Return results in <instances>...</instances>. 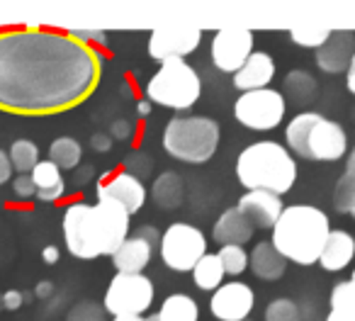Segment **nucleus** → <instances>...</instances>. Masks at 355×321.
Segmentation results:
<instances>
[{
  "instance_id": "f704fd0d",
  "label": "nucleus",
  "mask_w": 355,
  "mask_h": 321,
  "mask_svg": "<svg viewBox=\"0 0 355 321\" xmlns=\"http://www.w3.org/2000/svg\"><path fill=\"white\" fill-rule=\"evenodd\" d=\"M153 171V161L148 158V153L144 151H132L127 158H124V173L134 175L144 183V178H148Z\"/></svg>"
},
{
  "instance_id": "3c124183",
  "label": "nucleus",
  "mask_w": 355,
  "mask_h": 321,
  "mask_svg": "<svg viewBox=\"0 0 355 321\" xmlns=\"http://www.w3.org/2000/svg\"><path fill=\"white\" fill-rule=\"evenodd\" d=\"M148 321H161V316H158V314H153V316H148Z\"/></svg>"
},
{
  "instance_id": "bb28decb",
  "label": "nucleus",
  "mask_w": 355,
  "mask_h": 321,
  "mask_svg": "<svg viewBox=\"0 0 355 321\" xmlns=\"http://www.w3.org/2000/svg\"><path fill=\"white\" fill-rule=\"evenodd\" d=\"M83 158V146L71 137H59L49 144V161H54L61 171H76Z\"/></svg>"
},
{
  "instance_id": "412c9836",
  "label": "nucleus",
  "mask_w": 355,
  "mask_h": 321,
  "mask_svg": "<svg viewBox=\"0 0 355 321\" xmlns=\"http://www.w3.org/2000/svg\"><path fill=\"white\" fill-rule=\"evenodd\" d=\"M153 256V246L146 243L141 236H129L122 246L117 248V253L112 256L114 270L117 272H141L148 266Z\"/></svg>"
},
{
  "instance_id": "39448f33",
  "label": "nucleus",
  "mask_w": 355,
  "mask_h": 321,
  "mask_svg": "<svg viewBox=\"0 0 355 321\" xmlns=\"http://www.w3.org/2000/svg\"><path fill=\"white\" fill-rule=\"evenodd\" d=\"M290 153L304 161H338L348 151V137L343 127L319 112H302L290 119L285 129Z\"/></svg>"
},
{
  "instance_id": "ddd939ff",
  "label": "nucleus",
  "mask_w": 355,
  "mask_h": 321,
  "mask_svg": "<svg viewBox=\"0 0 355 321\" xmlns=\"http://www.w3.org/2000/svg\"><path fill=\"white\" fill-rule=\"evenodd\" d=\"M202 44V30L195 27H158L148 35V56L156 61L185 59Z\"/></svg>"
},
{
  "instance_id": "ea45409f",
  "label": "nucleus",
  "mask_w": 355,
  "mask_h": 321,
  "mask_svg": "<svg viewBox=\"0 0 355 321\" xmlns=\"http://www.w3.org/2000/svg\"><path fill=\"white\" fill-rule=\"evenodd\" d=\"M22 304H25V295L20 290H8L3 295V309L6 311H17Z\"/></svg>"
},
{
  "instance_id": "f03ea898",
  "label": "nucleus",
  "mask_w": 355,
  "mask_h": 321,
  "mask_svg": "<svg viewBox=\"0 0 355 321\" xmlns=\"http://www.w3.org/2000/svg\"><path fill=\"white\" fill-rule=\"evenodd\" d=\"M129 219L132 214L114 202H71L64 209L66 251L80 261L112 258L129 238Z\"/></svg>"
},
{
  "instance_id": "20e7f679",
  "label": "nucleus",
  "mask_w": 355,
  "mask_h": 321,
  "mask_svg": "<svg viewBox=\"0 0 355 321\" xmlns=\"http://www.w3.org/2000/svg\"><path fill=\"white\" fill-rule=\"evenodd\" d=\"M236 178L248 193L263 190L282 198L297 180V161L282 144L256 141L239 153Z\"/></svg>"
},
{
  "instance_id": "79ce46f5",
  "label": "nucleus",
  "mask_w": 355,
  "mask_h": 321,
  "mask_svg": "<svg viewBox=\"0 0 355 321\" xmlns=\"http://www.w3.org/2000/svg\"><path fill=\"white\" fill-rule=\"evenodd\" d=\"M12 164H10V156H8V151H3L0 148V185H6L8 180L12 178Z\"/></svg>"
},
{
  "instance_id": "37998d69",
  "label": "nucleus",
  "mask_w": 355,
  "mask_h": 321,
  "mask_svg": "<svg viewBox=\"0 0 355 321\" xmlns=\"http://www.w3.org/2000/svg\"><path fill=\"white\" fill-rule=\"evenodd\" d=\"M93 173H95L93 166H80V168H76V173H73V185H85L88 180H93Z\"/></svg>"
},
{
  "instance_id": "58836bf2",
  "label": "nucleus",
  "mask_w": 355,
  "mask_h": 321,
  "mask_svg": "<svg viewBox=\"0 0 355 321\" xmlns=\"http://www.w3.org/2000/svg\"><path fill=\"white\" fill-rule=\"evenodd\" d=\"M134 234H137V236H141L146 243H151L153 248H158V246H161V236H163V234L158 232L156 227H151V224H144V227H139Z\"/></svg>"
},
{
  "instance_id": "49530a36",
  "label": "nucleus",
  "mask_w": 355,
  "mask_h": 321,
  "mask_svg": "<svg viewBox=\"0 0 355 321\" xmlns=\"http://www.w3.org/2000/svg\"><path fill=\"white\" fill-rule=\"evenodd\" d=\"M345 83H348V90L355 95V56H353V61H350V66H348V71H345Z\"/></svg>"
},
{
  "instance_id": "a18cd8bd",
  "label": "nucleus",
  "mask_w": 355,
  "mask_h": 321,
  "mask_svg": "<svg viewBox=\"0 0 355 321\" xmlns=\"http://www.w3.org/2000/svg\"><path fill=\"white\" fill-rule=\"evenodd\" d=\"M51 292H54V282H51V280H42V282H37L35 295L40 297V300H46V297H51Z\"/></svg>"
},
{
  "instance_id": "f3484780",
  "label": "nucleus",
  "mask_w": 355,
  "mask_h": 321,
  "mask_svg": "<svg viewBox=\"0 0 355 321\" xmlns=\"http://www.w3.org/2000/svg\"><path fill=\"white\" fill-rule=\"evenodd\" d=\"M275 78V61L266 51H253L251 59L232 76L234 88L241 93H253V90L270 88V80Z\"/></svg>"
},
{
  "instance_id": "aec40b11",
  "label": "nucleus",
  "mask_w": 355,
  "mask_h": 321,
  "mask_svg": "<svg viewBox=\"0 0 355 321\" xmlns=\"http://www.w3.org/2000/svg\"><path fill=\"white\" fill-rule=\"evenodd\" d=\"M353 256H355V238L348 232L338 229V232L329 234V238L324 243V251L319 256V263L326 272H338L343 268H348Z\"/></svg>"
},
{
  "instance_id": "603ef678",
  "label": "nucleus",
  "mask_w": 355,
  "mask_h": 321,
  "mask_svg": "<svg viewBox=\"0 0 355 321\" xmlns=\"http://www.w3.org/2000/svg\"><path fill=\"white\" fill-rule=\"evenodd\" d=\"M350 217H353V219H355V207H353V209H350Z\"/></svg>"
},
{
  "instance_id": "72a5a7b5",
  "label": "nucleus",
  "mask_w": 355,
  "mask_h": 321,
  "mask_svg": "<svg viewBox=\"0 0 355 321\" xmlns=\"http://www.w3.org/2000/svg\"><path fill=\"white\" fill-rule=\"evenodd\" d=\"M266 321H302L300 316V306L292 300H272L270 304L266 306Z\"/></svg>"
},
{
  "instance_id": "f257e3e1",
  "label": "nucleus",
  "mask_w": 355,
  "mask_h": 321,
  "mask_svg": "<svg viewBox=\"0 0 355 321\" xmlns=\"http://www.w3.org/2000/svg\"><path fill=\"white\" fill-rule=\"evenodd\" d=\"M103 56L69 32L20 27L0 32V110L56 114L76 107L100 83Z\"/></svg>"
},
{
  "instance_id": "c85d7f7f",
  "label": "nucleus",
  "mask_w": 355,
  "mask_h": 321,
  "mask_svg": "<svg viewBox=\"0 0 355 321\" xmlns=\"http://www.w3.org/2000/svg\"><path fill=\"white\" fill-rule=\"evenodd\" d=\"M285 93L295 100L297 105L309 103L316 93V80L306 71H290L285 78Z\"/></svg>"
},
{
  "instance_id": "473e14b6",
  "label": "nucleus",
  "mask_w": 355,
  "mask_h": 321,
  "mask_svg": "<svg viewBox=\"0 0 355 321\" xmlns=\"http://www.w3.org/2000/svg\"><path fill=\"white\" fill-rule=\"evenodd\" d=\"M66 321H107V311H105L103 304L93 300H80L71 306Z\"/></svg>"
},
{
  "instance_id": "423d86ee",
  "label": "nucleus",
  "mask_w": 355,
  "mask_h": 321,
  "mask_svg": "<svg viewBox=\"0 0 355 321\" xmlns=\"http://www.w3.org/2000/svg\"><path fill=\"white\" fill-rule=\"evenodd\" d=\"M222 129L212 117H173L163 129V148L183 164H207L217 153Z\"/></svg>"
},
{
  "instance_id": "9b49d317",
  "label": "nucleus",
  "mask_w": 355,
  "mask_h": 321,
  "mask_svg": "<svg viewBox=\"0 0 355 321\" xmlns=\"http://www.w3.org/2000/svg\"><path fill=\"white\" fill-rule=\"evenodd\" d=\"M253 54V32L243 30V27H229V30H219L212 37V64L217 66L222 73H236Z\"/></svg>"
},
{
  "instance_id": "f8f14e48",
  "label": "nucleus",
  "mask_w": 355,
  "mask_h": 321,
  "mask_svg": "<svg viewBox=\"0 0 355 321\" xmlns=\"http://www.w3.org/2000/svg\"><path fill=\"white\" fill-rule=\"evenodd\" d=\"M95 190H98V200L100 202H114L119 207H124L129 214H137L139 209L146 205L148 190L146 185L139 178L129 173H112V171H105L100 173L98 183H95Z\"/></svg>"
},
{
  "instance_id": "b1692460",
  "label": "nucleus",
  "mask_w": 355,
  "mask_h": 321,
  "mask_svg": "<svg viewBox=\"0 0 355 321\" xmlns=\"http://www.w3.org/2000/svg\"><path fill=\"white\" fill-rule=\"evenodd\" d=\"M326 321H355V282L345 280L331 290V311Z\"/></svg>"
},
{
  "instance_id": "cd10ccee",
  "label": "nucleus",
  "mask_w": 355,
  "mask_h": 321,
  "mask_svg": "<svg viewBox=\"0 0 355 321\" xmlns=\"http://www.w3.org/2000/svg\"><path fill=\"white\" fill-rule=\"evenodd\" d=\"M8 156H10V164L17 173H32V171L37 168V164L42 161L40 146H37L35 141H30V139H15V141L10 144Z\"/></svg>"
},
{
  "instance_id": "4c0bfd02",
  "label": "nucleus",
  "mask_w": 355,
  "mask_h": 321,
  "mask_svg": "<svg viewBox=\"0 0 355 321\" xmlns=\"http://www.w3.org/2000/svg\"><path fill=\"white\" fill-rule=\"evenodd\" d=\"M132 134H134V127H132V122H127V119H114L112 127H110V137L117 139V141H127Z\"/></svg>"
},
{
  "instance_id": "c756f323",
  "label": "nucleus",
  "mask_w": 355,
  "mask_h": 321,
  "mask_svg": "<svg viewBox=\"0 0 355 321\" xmlns=\"http://www.w3.org/2000/svg\"><path fill=\"white\" fill-rule=\"evenodd\" d=\"M334 207H336V212H340V214H350V209L355 207V173L345 171L338 183H336Z\"/></svg>"
},
{
  "instance_id": "0eeeda50",
  "label": "nucleus",
  "mask_w": 355,
  "mask_h": 321,
  "mask_svg": "<svg viewBox=\"0 0 355 321\" xmlns=\"http://www.w3.org/2000/svg\"><path fill=\"white\" fill-rule=\"evenodd\" d=\"M202 95L200 73L185 59L163 61L146 83V100L168 110H190Z\"/></svg>"
},
{
  "instance_id": "dca6fc26",
  "label": "nucleus",
  "mask_w": 355,
  "mask_h": 321,
  "mask_svg": "<svg viewBox=\"0 0 355 321\" xmlns=\"http://www.w3.org/2000/svg\"><path fill=\"white\" fill-rule=\"evenodd\" d=\"M355 56V37L353 32L334 30L321 49H316V66L324 73H343L348 71L350 61Z\"/></svg>"
},
{
  "instance_id": "5fc2aeb1",
  "label": "nucleus",
  "mask_w": 355,
  "mask_h": 321,
  "mask_svg": "<svg viewBox=\"0 0 355 321\" xmlns=\"http://www.w3.org/2000/svg\"><path fill=\"white\" fill-rule=\"evenodd\" d=\"M246 321H251V319H246Z\"/></svg>"
},
{
  "instance_id": "c03bdc74",
  "label": "nucleus",
  "mask_w": 355,
  "mask_h": 321,
  "mask_svg": "<svg viewBox=\"0 0 355 321\" xmlns=\"http://www.w3.org/2000/svg\"><path fill=\"white\" fill-rule=\"evenodd\" d=\"M61 258V251L56 246H44V251H42V261L46 263V266H56Z\"/></svg>"
},
{
  "instance_id": "9d476101",
  "label": "nucleus",
  "mask_w": 355,
  "mask_h": 321,
  "mask_svg": "<svg viewBox=\"0 0 355 321\" xmlns=\"http://www.w3.org/2000/svg\"><path fill=\"white\" fill-rule=\"evenodd\" d=\"M285 110L287 103L280 90L263 88L239 95V100L234 103V117L239 124L253 132H270L280 127V122L285 119Z\"/></svg>"
},
{
  "instance_id": "e433bc0d",
  "label": "nucleus",
  "mask_w": 355,
  "mask_h": 321,
  "mask_svg": "<svg viewBox=\"0 0 355 321\" xmlns=\"http://www.w3.org/2000/svg\"><path fill=\"white\" fill-rule=\"evenodd\" d=\"M69 35L80 44L90 46V49H95L93 44H105L107 42V32L103 30H69Z\"/></svg>"
},
{
  "instance_id": "8fccbe9b",
  "label": "nucleus",
  "mask_w": 355,
  "mask_h": 321,
  "mask_svg": "<svg viewBox=\"0 0 355 321\" xmlns=\"http://www.w3.org/2000/svg\"><path fill=\"white\" fill-rule=\"evenodd\" d=\"M112 321H148V319H144V316H114Z\"/></svg>"
},
{
  "instance_id": "6e6552de",
  "label": "nucleus",
  "mask_w": 355,
  "mask_h": 321,
  "mask_svg": "<svg viewBox=\"0 0 355 321\" xmlns=\"http://www.w3.org/2000/svg\"><path fill=\"white\" fill-rule=\"evenodd\" d=\"M158 251L168 270L193 272L195 266L207 256V238L193 224L175 222L163 232Z\"/></svg>"
},
{
  "instance_id": "09e8293b",
  "label": "nucleus",
  "mask_w": 355,
  "mask_h": 321,
  "mask_svg": "<svg viewBox=\"0 0 355 321\" xmlns=\"http://www.w3.org/2000/svg\"><path fill=\"white\" fill-rule=\"evenodd\" d=\"M345 171H348V173H355V148H353V151H350L348 164H345Z\"/></svg>"
},
{
  "instance_id": "4be33fe9",
  "label": "nucleus",
  "mask_w": 355,
  "mask_h": 321,
  "mask_svg": "<svg viewBox=\"0 0 355 321\" xmlns=\"http://www.w3.org/2000/svg\"><path fill=\"white\" fill-rule=\"evenodd\" d=\"M30 175L37 185V200H42V202H56L66 195V180L61 175V168L49 158L40 161Z\"/></svg>"
},
{
  "instance_id": "7c9ffc66",
  "label": "nucleus",
  "mask_w": 355,
  "mask_h": 321,
  "mask_svg": "<svg viewBox=\"0 0 355 321\" xmlns=\"http://www.w3.org/2000/svg\"><path fill=\"white\" fill-rule=\"evenodd\" d=\"M217 256L224 266V272H227V275H234V277L246 272L248 263H251V256L243 251V246H222V251H219Z\"/></svg>"
},
{
  "instance_id": "a211bd4d",
  "label": "nucleus",
  "mask_w": 355,
  "mask_h": 321,
  "mask_svg": "<svg viewBox=\"0 0 355 321\" xmlns=\"http://www.w3.org/2000/svg\"><path fill=\"white\" fill-rule=\"evenodd\" d=\"M253 224L246 219V214L239 207H229L227 212H222V217L214 222L212 227V238L219 246H243L253 238Z\"/></svg>"
},
{
  "instance_id": "1a4fd4ad",
  "label": "nucleus",
  "mask_w": 355,
  "mask_h": 321,
  "mask_svg": "<svg viewBox=\"0 0 355 321\" xmlns=\"http://www.w3.org/2000/svg\"><path fill=\"white\" fill-rule=\"evenodd\" d=\"M153 282L144 272H117L110 280L103 306L110 316H144L153 304Z\"/></svg>"
},
{
  "instance_id": "2f4dec72",
  "label": "nucleus",
  "mask_w": 355,
  "mask_h": 321,
  "mask_svg": "<svg viewBox=\"0 0 355 321\" xmlns=\"http://www.w3.org/2000/svg\"><path fill=\"white\" fill-rule=\"evenodd\" d=\"M331 32L326 27H292L290 30V40L300 46H311V49H321V46L329 42Z\"/></svg>"
},
{
  "instance_id": "2eb2a0df",
  "label": "nucleus",
  "mask_w": 355,
  "mask_h": 321,
  "mask_svg": "<svg viewBox=\"0 0 355 321\" xmlns=\"http://www.w3.org/2000/svg\"><path fill=\"white\" fill-rule=\"evenodd\" d=\"M236 207L246 214V219L256 229H272L277 224V219H280L285 205H282V198H277V195L251 190V193H246L239 200Z\"/></svg>"
},
{
  "instance_id": "7ed1b4c3",
  "label": "nucleus",
  "mask_w": 355,
  "mask_h": 321,
  "mask_svg": "<svg viewBox=\"0 0 355 321\" xmlns=\"http://www.w3.org/2000/svg\"><path fill=\"white\" fill-rule=\"evenodd\" d=\"M331 234L329 217L311 205H290L272 227V246L297 266H314Z\"/></svg>"
},
{
  "instance_id": "6ab92c4d",
  "label": "nucleus",
  "mask_w": 355,
  "mask_h": 321,
  "mask_svg": "<svg viewBox=\"0 0 355 321\" xmlns=\"http://www.w3.org/2000/svg\"><path fill=\"white\" fill-rule=\"evenodd\" d=\"M251 272L258 280H280L287 270V258L272 246V241H261L251 251Z\"/></svg>"
},
{
  "instance_id": "a19ab883",
  "label": "nucleus",
  "mask_w": 355,
  "mask_h": 321,
  "mask_svg": "<svg viewBox=\"0 0 355 321\" xmlns=\"http://www.w3.org/2000/svg\"><path fill=\"white\" fill-rule=\"evenodd\" d=\"M90 146H93L95 153H107L112 148V137L107 132H95L90 137Z\"/></svg>"
},
{
  "instance_id": "5701e85b",
  "label": "nucleus",
  "mask_w": 355,
  "mask_h": 321,
  "mask_svg": "<svg viewBox=\"0 0 355 321\" xmlns=\"http://www.w3.org/2000/svg\"><path fill=\"white\" fill-rule=\"evenodd\" d=\"M151 198L158 207L163 209H178L183 205L185 200V185H183V178L173 171H166L161 173L151 185Z\"/></svg>"
},
{
  "instance_id": "864d4df0",
  "label": "nucleus",
  "mask_w": 355,
  "mask_h": 321,
  "mask_svg": "<svg viewBox=\"0 0 355 321\" xmlns=\"http://www.w3.org/2000/svg\"><path fill=\"white\" fill-rule=\"evenodd\" d=\"M350 282H355V270H353V277H350Z\"/></svg>"
},
{
  "instance_id": "de8ad7c7",
  "label": "nucleus",
  "mask_w": 355,
  "mask_h": 321,
  "mask_svg": "<svg viewBox=\"0 0 355 321\" xmlns=\"http://www.w3.org/2000/svg\"><path fill=\"white\" fill-rule=\"evenodd\" d=\"M151 110H153V105L148 103V100H139V103H137V114H139V117H148V114H151Z\"/></svg>"
},
{
  "instance_id": "a878e982",
  "label": "nucleus",
  "mask_w": 355,
  "mask_h": 321,
  "mask_svg": "<svg viewBox=\"0 0 355 321\" xmlns=\"http://www.w3.org/2000/svg\"><path fill=\"white\" fill-rule=\"evenodd\" d=\"M161 321H200V306L188 295H171L158 309Z\"/></svg>"
},
{
  "instance_id": "393cba45",
  "label": "nucleus",
  "mask_w": 355,
  "mask_h": 321,
  "mask_svg": "<svg viewBox=\"0 0 355 321\" xmlns=\"http://www.w3.org/2000/svg\"><path fill=\"white\" fill-rule=\"evenodd\" d=\"M224 275H227V272H224V266L217 253H207L193 270L195 285L202 292H217L219 287L224 285Z\"/></svg>"
},
{
  "instance_id": "4468645a",
  "label": "nucleus",
  "mask_w": 355,
  "mask_h": 321,
  "mask_svg": "<svg viewBox=\"0 0 355 321\" xmlns=\"http://www.w3.org/2000/svg\"><path fill=\"white\" fill-rule=\"evenodd\" d=\"M256 304L253 290L241 280L224 282L217 292H212L209 311L219 321H246Z\"/></svg>"
},
{
  "instance_id": "c9c22d12",
  "label": "nucleus",
  "mask_w": 355,
  "mask_h": 321,
  "mask_svg": "<svg viewBox=\"0 0 355 321\" xmlns=\"http://www.w3.org/2000/svg\"><path fill=\"white\" fill-rule=\"evenodd\" d=\"M12 195H15V200H20V202H27V200L37 198V185L30 173H17V178H12Z\"/></svg>"
}]
</instances>
